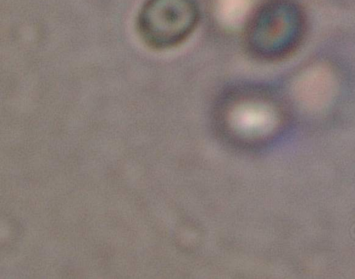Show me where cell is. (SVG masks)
Here are the masks:
<instances>
[{"label":"cell","mask_w":355,"mask_h":279,"mask_svg":"<svg viewBox=\"0 0 355 279\" xmlns=\"http://www.w3.org/2000/svg\"><path fill=\"white\" fill-rule=\"evenodd\" d=\"M306 21L292 0H267L251 14L244 32L248 51L255 58L275 62L292 55L304 40Z\"/></svg>","instance_id":"cell-1"},{"label":"cell","mask_w":355,"mask_h":279,"mask_svg":"<svg viewBox=\"0 0 355 279\" xmlns=\"http://www.w3.org/2000/svg\"><path fill=\"white\" fill-rule=\"evenodd\" d=\"M200 19L196 0H146L139 12L137 28L148 46L168 50L189 39Z\"/></svg>","instance_id":"cell-2"}]
</instances>
